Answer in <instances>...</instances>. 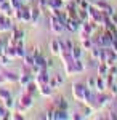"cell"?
<instances>
[{"mask_svg": "<svg viewBox=\"0 0 117 120\" xmlns=\"http://www.w3.org/2000/svg\"><path fill=\"white\" fill-rule=\"evenodd\" d=\"M10 117H11V112H10V109H7L3 104H0V120L10 119Z\"/></svg>", "mask_w": 117, "mask_h": 120, "instance_id": "d6a6232c", "label": "cell"}, {"mask_svg": "<svg viewBox=\"0 0 117 120\" xmlns=\"http://www.w3.org/2000/svg\"><path fill=\"white\" fill-rule=\"evenodd\" d=\"M21 22H31V7L29 5L21 7Z\"/></svg>", "mask_w": 117, "mask_h": 120, "instance_id": "5bb4252c", "label": "cell"}, {"mask_svg": "<svg viewBox=\"0 0 117 120\" xmlns=\"http://www.w3.org/2000/svg\"><path fill=\"white\" fill-rule=\"evenodd\" d=\"M3 77H5V82H8V83H18L19 74H15V72H3Z\"/></svg>", "mask_w": 117, "mask_h": 120, "instance_id": "d4e9b609", "label": "cell"}, {"mask_svg": "<svg viewBox=\"0 0 117 120\" xmlns=\"http://www.w3.org/2000/svg\"><path fill=\"white\" fill-rule=\"evenodd\" d=\"M35 5L42 11H45V10H48V0H35Z\"/></svg>", "mask_w": 117, "mask_h": 120, "instance_id": "8d00e7d4", "label": "cell"}, {"mask_svg": "<svg viewBox=\"0 0 117 120\" xmlns=\"http://www.w3.org/2000/svg\"><path fill=\"white\" fill-rule=\"evenodd\" d=\"M23 61H24V66H26V67H29V69L34 66V63H35V61H34V56L31 55V53H26V55H24V58H23Z\"/></svg>", "mask_w": 117, "mask_h": 120, "instance_id": "f546056e", "label": "cell"}, {"mask_svg": "<svg viewBox=\"0 0 117 120\" xmlns=\"http://www.w3.org/2000/svg\"><path fill=\"white\" fill-rule=\"evenodd\" d=\"M55 77H56V82H58V85H63V83H64V77H63L61 74H56Z\"/></svg>", "mask_w": 117, "mask_h": 120, "instance_id": "ee69618b", "label": "cell"}, {"mask_svg": "<svg viewBox=\"0 0 117 120\" xmlns=\"http://www.w3.org/2000/svg\"><path fill=\"white\" fill-rule=\"evenodd\" d=\"M3 55H7L8 58L15 59V58H16V45H13V43H8V42H7L5 50H3Z\"/></svg>", "mask_w": 117, "mask_h": 120, "instance_id": "2e32d148", "label": "cell"}, {"mask_svg": "<svg viewBox=\"0 0 117 120\" xmlns=\"http://www.w3.org/2000/svg\"><path fill=\"white\" fill-rule=\"evenodd\" d=\"M111 21L114 22V26H116V27H117V13H114V15L111 16Z\"/></svg>", "mask_w": 117, "mask_h": 120, "instance_id": "c3c4849f", "label": "cell"}, {"mask_svg": "<svg viewBox=\"0 0 117 120\" xmlns=\"http://www.w3.org/2000/svg\"><path fill=\"white\" fill-rule=\"evenodd\" d=\"M64 0H48V11L55 8H64Z\"/></svg>", "mask_w": 117, "mask_h": 120, "instance_id": "484cf974", "label": "cell"}, {"mask_svg": "<svg viewBox=\"0 0 117 120\" xmlns=\"http://www.w3.org/2000/svg\"><path fill=\"white\" fill-rule=\"evenodd\" d=\"M55 109H64V111H69V102L66 101L64 98H58L56 101L53 102Z\"/></svg>", "mask_w": 117, "mask_h": 120, "instance_id": "7402d4cb", "label": "cell"}, {"mask_svg": "<svg viewBox=\"0 0 117 120\" xmlns=\"http://www.w3.org/2000/svg\"><path fill=\"white\" fill-rule=\"evenodd\" d=\"M77 15H79V19H80V21H87V19H88V11L83 10V8L77 10Z\"/></svg>", "mask_w": 117, "mask_h": 120, "instance_id": "d590c367", "label": "cell"}, {"mask_svg": "<svg viewBox=\"0 0 117 120\" xmlns=\"http://www.w3.org/2000/svg\"><path fill=\"white\" fill-rule=\"evenodd\" d=\"M64 30H66V26H64L63 22L59 21V19L53 16V15H50V32L53 34V35H61Z\"/></svg>", "mask_w": 117, "mask_h": 120, "instance_id": "277c9868", "label": "cell"}, {"mask_svg": "<svg viewBox=\"0 0 117 120\" xmlns=\"http://www.w3.org/2000/svg\"><path fill=\"white\" fill-rule=\"evenodd\" d=\"M71 119L69 111H64V109H55V120H67Z\"/></svg>", "mask_w": 117, "mask_h": 120, "instance_id": "44dd1931", "label": "cell"}, {"mask_svg": "<svg viewBox=\"0 0 117 120\" xmlns=\"http://www.w3.org/2000/svg\"><path fill=\"white\" fill-rule=\"evenodd\" d=\"M39 94L43 96V98H50L53 94V88L48 85V83H43V85H39Z\"/></svg>", "mask_w": 117, "mask_h": 120, "instance_id": "8fae6325", "label": "cell"}, {"mask_svg": "<svg viewBox=\"0 0 117 120\" xmlns=\"http://www.w3.org/2000/svg\"><path fill=\"white\" fill-rule=\"evenodd\" d=\"M45 119H48V120H55V107H51L50 111H47Z\"/></svg>", "mask_w": 117, "mask_h": 120, "instance_id": "b9f144b4", "label": "cell"}, {"mask_svg": "<svg viewBox=\"0 0 117 120\" xmlns=\"http://www.w3.org/2000/svg\"><path fill=\"white\" fill-rule=\"evenodd\" d=\"M34 106V96H31L29 93H23L21 94V98H19V101L16 102V112H21V114H26L31 107Z\"/></svg>", "mask_w": 117, "mask_h": 120, "instance_id": "7a4b0ae2", "label": "cell"}, {"mask_svg": "<svg viewBox=\"0 0 117 120\" xmlns=\"http://www.w3.org/2000/svg\"><path fill=\"white\" fill-rule=\"evenodd\" d=\"M48 85H50V86H51L53 90L59 86V85H58V82H56V77H55V75H53V77H50V82H48Z\"/></svg>", "mask_w": 117, "mask_h": 120, "instance_id": "60d3db41", "label": "cell"}, {"mask_svg": "<svg viewBox=\"0 0 117 120\" xmlns=\"http://www.w3.org/2000/svg\"><path fill=\"white\" fill-rule=\"evenodd\" d=\"M82 46H77V45H74L72 46V50H71V55L74 59H79V58H82Z\"/></svg>", "mask_w": 117, "mask_h": 120, "instance_id": "1f68e13d", "label": "cell"}, {"mask_svg": "<svg viewBox=\"0 0 117 120\" xmlns=\"http://www.w3.org/2000/svg\"><path fill=\"white\" fill-rule=\"evenodd\" d=\"M87 86L95 90V86H96V77H90V79L87 80Z\"/></svg>", "mask_w": 117, "mask_h": 120, "instance_id": "f35d334b", "label": "cell"}, {"mask_svg": "<svg viewBox=\"0 0 117 120\" xmlns=\"http://www.w3.org/2000/svg\"><path fill=\"white\" fill-rule=\"evenodd\" d=\"M34 61H35L34 64H35L39 69H48V61L42 56V53H40V55H37V56H34Z\"/></svg>", "mask_w": 117, "mask_h": 120, "instance_id": "e0dca14e", "label": "cell"}, {"mask_svg": "<svg viewBox=\"0 0 117 120\" xmlns=\"http://www.w3.org/2000/svg\"><path fill=\"white\" fill-rule=\"evenodd\" d=\"M10 63H11V58H8L7 55H0V66H8Z\"/></svg>", "mask_w": 117, "mask_h": 120, "instance_id": "74e56055", "label": "cell"}, {"mask_svg": "<svg viewBox=\"0 0 117 120\" xmlns=\"http://www.w3.org/2000/svg\"><path fill=\"white\" fill-rule=\"evenodd\" d=\"M114 99V96L112 94H108L106 91L103 93H98V104H99V109H104L106 106H109L111 102Z\"/></svg>", "mask_w": 117, "mask_h": 120, "instance_id": "9c48e42d", "label": "cell"}, {"mask_svg": "<svg viewBox=\"0 0 117 120\" xmlns=\"http://www.w3.org/2000/svg\"><path fill=\"white\" fill-rule=\"evenodd\" d=\"M114 111H117V101H116V107H114Z\"/></svg>", "mask_w": 117, "mask_h": 120, "instance_id": "816d5d0a", "label": "cell"}, {"mask_svg": "<svg viewBox=\"0 0 117 120\" xmlns=\"http://www.w3.org/2000/svg\"><path fill=\"white\" fill-rule=\"evenodd\" d=\"M64 2H69V0H64Z\"/></svg>", "mask_w": 117, "mask_h": 120, "instance_id": "f5cc1de1", "label": "cell"}, {"mask_svg": "<svg viewBox=\"0 0 117 120\" xmlns=\"http://www.w3.org/2000/svg\"><path fill=\"white\" fill-rule=\"evenodd\" d=\"M75 3H77V8H83V10H88L90 7V0H75Z\"/></svg>", "mask_w": 117, "mask_h": 120, "instance_id": "e575fe53", "label": "cell"}, {"mask_svg": "<svg viewBox=\"0 0 117 120\" xmlns=\"http://www.w3.org/2000/svg\"><path fill=\"white\" fill-rule=\"evenodd\" d=\"M108 74L114 75V77L117 75V66H116V64H114V66H111V67H109V72H108Z\"/></svg>", "mask_w": 117, "mask_h": 120, "instance_id": "7bdbcfd3", "label": "cell"}, {"mask_svg": "<svg viewBox=\"0 0 117 120\" xmlns=\"http://www.w3.org/2000/svg\"><path fill=\"white\" fill-rule=\"evenodd\" d=\"M27 69H29V67H27ZM32 80H34V74H32V72H31V69H29V71H23V72L19 74L18 83L23 86V88H24L27 83H31Z\"/></svg>", "mask_w": 117, "mask_h": 120, "instance_id": "52a82bcc", "label": "cell"}, {"mask_svg": "<svg viewBox=\"0 0 117 120\" xmlns=\"http://www.w3.org/2000/svg\"><path fill=\"white\" fill-rule=\"evenodd\" d=\"M116 37H117V32H116Z\"/></svg>", "mask_w": 117, "mask_h": 120, "instance_id": "db71d44e", "label": "cell"}, {"mask_svg": "<svg viewBox=\"0 0 117 120\" xmlns=\"http://www.w3.org/2000/svg\"><path fill=\"white\" fill-rule=\"evenodd\" d=\"M59 51H61V46H59V38H53L51 42H50V53L55 56L59 55Z\"/></svg>", "mask_w": 117, "mask_h": 120, "instance_id": "d6986e66", "label": "cell"}, {"mask_svg": "<svg viewBox=\"0 0 117 120\" xmlns=\"http://www.w3.org/2000/svg\"><path fill=\"white\" fill-rule=\"evenodd\" d=\"M32 2H34V0H24V5H31Z\"/></svg>", "mask_w": 117, "mask_h": 120, "instance_id": "f907efd6", "label": "cell"}, {"mask_svg": "<svg viewBox=\"0 0 117 120\" xmlns=\"http://www.w3.org/2000/svg\"><path fill=\"white\" fill-rule=\"evenodd\" d=\"M117 63V53L112 48H106V64L111 67Z\"/></svg>", "mask_w": 117, "mask_h": 120, "instance_id": "30bf717a", "label": "cell"}, {"mask_svg": "<svg viewBox=\"0 0 117 120\" xmlns=\"http://www.w3.org/2000/svg\"><path fill=\"white\" fill-rule=\"evenodd\" d=\"M71 119H74V120H80V119H83V115H82V112H77V114L71 115Z\"/></svg>", "mask_w": 117, "mask_h": 120, "instance_id": "bcb514c9", "label": "cell"}, {"mask_svg": "<svg viewBox=\"0 0 117 120\" xmlns=\"http://www.w3.org/2000/svg\"><path fill=\"white\" fill-rule=\"evenodd\" d=\"M10 119H11V120H23V119H24V114L15 111L13 114H11V117H10Z\"/></svg>", "mask_w": 117, "mask_h": 120, "instance_id": "ab89813d", "label": "cell"}, {"mask_svg": "<svg viewBox=\"0 0 117 120\" xmlns=\"http://www.w3.org/2000/svg\"><path fill=\"white\" fill-rule=\"evenodd\" d=\"M11 35L16 38V42H19V40H24V30L15 26V27L11 29Z\"/></svg>", "mask_w": 117, "mask_h": 120, "instance_id": "4316f807", "label": "cell"}, {"mask_svg": "<svg viewBox=\"0 0 117 120\" xmlns=\"http://www.w3.org/2000/svg\"><path fill=\"white\" fill-rule=\"evenodd\" d=\"M0 13L11 16L13 18V8H11V3L10 2H0Z\"/></svg>", "mask_w": 117, "mask_h": 120, "instance_id": "ac0fdd59", "label": "cell"}, {"mask_svg": "<svg viewBox=\"0 0 117 120\" xmlns=\"http://www.w3.org/2000/svg\"><path fill=\"white\" fill-rule=\"evenodd\" d=\"M93 46H95V43H93V38H91V37L90 38H83V40H82V48H83V50L90 51Z\"/></svg>", "mask_w": 117, "mask_h": 120, "instance_id": "4dcf8cb0", "label": "cell"}, {"mask_svg": "<svg viewBox=\"0 0 117 120\" xmlns=\"http://www.w3.org/2000/svg\"><path fill=\"white\" fill-rule=\"evenodd\" d=\"M85 88H87V83L83 82H75L72 83V98L75 99L77 102H83V93H85Z\"/></svg>", "mask_w": 117, "mask_h": 120, "instance_id": "3957f363", "label": "cell"}, {"mask_svg": "<svg viewBox=\"0 0 117 120\" xmlns=\"http://www.w3.org/2000/svg\"><path fill=\"white\" fill-rule=\"evenodd\" d=\"M26 53H27V51H26V46H24V40H19V42H16V58L23 59Z\"/></svg>", "mask_w": 117, "mask_h": 120, "instance_id": "ffe728a7", "label": "cell"}, {"mask_svg": "<svg viewBox=\"0 0 117 120\" xmlns=\"http://www.w3.org/2000/svg\"><path fill=\"white\" fill-rule=\"evenodd\" d=\"M34 80L37 82V85L48 83V82H50V74H48V69H40V71L34 75Z\"/></svg>", "mask_w": 117, "mask_h": 120, "instance_id": "ba28073f", "label": "cell"}, {"mask_svg": "<svg viewBox=\"0 0 117 120\" xmlns=\"http://www.w3.org/2000/svg\"><path fill=\"white\" fill-rule=\"evenodd\" d=\"M24 88H26L24 91L29 93V94H31V96H34V98H35V96H37V93H39V85H37L35 80H32L31 83H27Z\"/></svg>", "mask_w": 117, "mask_h": 120, "instance_id": "9a60e30c", "label": "cell"}, {"mask_svg": "<svg viewBox=\"0 0 117 120\" xmlns=\"http://www.w3.org/2000/svg\"><path fill=\"white\" fill-rule=\"evenodd\" d=\"M64 74L66 75H74V74H77L75 72V66H74V59L72 61H69V63H64Z\"/></svg>", "mask_w": 117, "mask_h": 120, "instance_id": "603a6c76", "label": "cell"}, {"mask_svg": "<svg viewBox=\"0 0 117 120\" xmlns=\"http://www.w3.org/2000/svg\"><path fill=\"white\" fill-rule=\"evenodd\" d=\"M8 98H11V91H10L8 88H5L3 85H0V101L3 102L5 99H8Z\"/></svg>", "mask_w": 117, "mask_h": 120, "instance_id": "83f0119b", "label": "cell"}, {"mask_svg": "<svg viewBox=\"0 0 117 120\" xmlns=\"http://www.w3.org/2000/svg\"><path fill=\"white\" fill-rule=\"evenodd\" d=\"M74 66H75V72H77V74H82V72L85 71V67H87V66L83 64L82 58H79V59H74Z\"/></svg>", "mask_w": 117, "mask_h": 120, "instance_id": "f1b7e54d", "label": "cell"}, {"mask_svg": "<svg viewBox=\"0 0 117 120\" xmlns=\"http://www.w3.org/2000/svg\"><path fill=\"white\" fill-rule=\"evenodd\" d=\"M82 22L83 21H80L79 18H67V21H66V30H69V32H79V29H80Z\"/></svg>", "mask_w": 117, "mask_h": 120, "instance_id": "8992f818", "label": "cell"}, {"mask_svg": "<svg viewBox=\"0 0 117 120\" xmlns=\"http://www.w3.org/2000/svg\"><path fill=\"white\" fill-rule=\"evenodd\" d=\"M111 48H112V50H114V51L117 53V37H114V40H112V45H111Z\"/></svg>", "mask_w": 117, "mask_h": 120, "instance_id": "7dc6e473", "label": "cell"}, {"mask_svg": "<svg viewBox=\"0 0 117 120\" xmlns=\"http://www.w3.org/2000/svg\"><path fill=\"white\" fill-rule=\"evenodd\" d=\"M109 90H111V94H112V96H117V85L116 83H112Z\"/></svg>", "mask_w": 117, "mask_h": 120, "instance_id": "f6af8a7d", "label": "cell"}, {"mask_svg": "<svg viewBox=\"0 0 117 120\" xmlns=\"http://www.w3.org/2000/svg\"><path fill=\"white\" fill-rule=\"evenodd\" d=\"M13 27H15L13 18L3 15V13H0V30H2V34H3V32H11Z\"/></svg>", "mask_w": 117, "mask_h": 120, "instance_id": "5b68a950", "label": "cell"}, {"mask_svg": "<svg viewBox=\"0 0 117 120\" xmlns=\"http://www.w3.org/2000/svg\"><path fill=\"white\" fill-rule=\"evenodd\" d=\"M96 72H98V75H101V77H106L109 72V66L106 64V63H98V66H96Z\"/></svg>", "mask_w": 117, "mask_h": 120, "instance_id": "cb8c5ba5", "label": "cell"}, {"mask_svg": "<svg viewBox=\"0 0 117 120\" xmlns=\"http://www.w3.org/2000/svg\"><path fill=\"white\" fill-rule=\"evenodd\" d=\"M40 13H42V10L39 8L35 3H34V5H31V24H34V26H35L37 19H39V16H40Z\"/></svg>", "mask_w": 117, "mask_h": 120, "instance_id": "4fadbf2b", "label": "cell"}, {"mask_svg": "<svg viewBox=\"0 0 117 120\" xmlns=\"http://www.w3.org/2000/svg\"><path fill=\"white\" fill-rule=\"evenodd\" d=\"M99 51H101L99 46H93V48L90 50V58L95 59V61H98V63H99Z\"/></svg>", "mask_w": 117, "mask_h": 120, "instance_id": "836d02e7", "label": "cell"}, {"mask_svg": "<svg viewBox=\"0 0 117 120\" xmlns=\"http://www.w3.org/2000/svg\"><path fill=\"white\" fill-rule=\"evenodd\" d=\"M95 90L98 93H103L108 90V85H106V77H101V75H96V86Z\"/></svg>", "mask_w": 117, "mask_h": 120, "instance_id": "7c38bea8", "label": "cell"}, {"mask_svg": "<svg viewBox=\"0 0 117 120\" xmlns=\"http://www.w3.org/2000/svg\"><path fill=\"white\" fill-rule=\"evenodd\" d=\"M3 83H7L5 82V77H3V74H0V85H3Z\"/></svg>", "mask_w": 117, "mask_h": 120, "instance_id": "681fc988", "label": "cell"}, {"mask_svg": "<svg viewBox=\"0 0 117 120\" xmlns=\"http://www.w3.org/2000/svg\"><path fill=\"white\" fill-rule=\"evenodd\" d=\"M98 29H101V26H98L96 22H93V21H83L82 22V26H80V29H79V38L80 40H83V38H90Z\"/></svg>", "mask_w": 117, "mask_h": 120, "instance_id": "6da1fadb", "label": "cell"}]
</instances>
